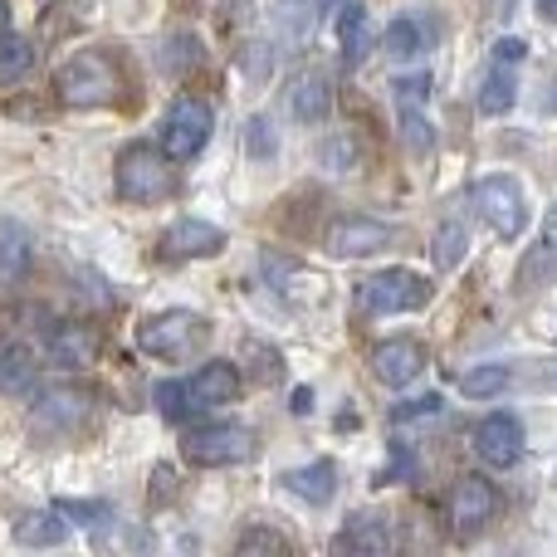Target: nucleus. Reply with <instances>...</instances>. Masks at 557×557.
Here are the masks:
<instances>
[{
    "label": "nucleus",
    "instance_id": "1",
    "mask_svg": "<svg viewBox=\"0 0 557 557\" xmlns=\"http://www.w3.org/2000/svg\"><path fill=\"white\" fill-rule=\"evenodd\" d=\"M127 78H123V59L113 49H78L59 64L54 74V98L74 113H88V108H113L123 98Z\"/></svg>",
    "mask_w": 557,
    "mask_h": 557
},
{
    "label": "nucleus",
    "instance_id": "2",
    "mask_svg": "<svg viewBox=\"0 0 557 557\" xmlns=\"http://www.w3.org/2000/svg\"><path fill=\"white\" fill-rule=\"evenodd\" d=\"M240 401V372L235 362H206L186 382H162L157 386V411L166 421H191L196 411H215V406Z\"/></svg>",
    "mask_w": 557,
    "mask_h": 557
},
{
    "label": "nucleus",
    "instance_id": "3",
    "mask_svg": "<svg viewBox=\"0 0 557 557\" xmlns=\"http://www.w3.org/2000/svg\"><path fill=\"white\" fill-rule=\"evenodd\" d=\"M113 186L127 206H162L176 196V162L162 152V147L133 143L117 152Z\"/></svg>",
    "mask_w": 557,
    "mask_h": 557
},
{
    "label": "nucleus",
    "instance_id": "4",
    "mask_svg": "<svg viewBox=\"0 0 557 557\" xmlns=\"http://www.w3.org/2000/svg\"><path fill=\"white\" fill-rule=\"evenodd\" d=\"M98 416V392L94 386H49L35 396L29 406V435L35 441H69V435H84L88 421Z\"/></svg>",
    "mask_w": 557,
    "mask_h": 557
},
{
    "label": "nucleus",
    "instance_id": "5",
    "mask_svg": "<svg viewBox=\"0 0 557 557\" xmlns=\"http://www.w3.org/2000/svg\"><path fill=\"white\" fill-rule=\"evenodd\" d=\"M206 343H211V323L191 308H166L137 327V347L147 357H166V362H186V357L206 352Z\"/></svg>",
    "mask_w": 557,
    "mask_h": 557
},
{
    "label": "nucleus",
    "instance_id": "6",
    "mask_svg": "<svg viewBox=\"0 0 557 557\" xmlns=\"http://www.w3.org/2000/svg\"><path fill=\"white\" fill-rule=\"evenodd\" d=\"M260 441L250 425H201L182 441V460L196 470H225V465H245L255 460Z\"/></svg>",
    "mask_w": 557,
    "mask_h": 557
},
{
    "label": "nucleus",
    "instance_id": "7",
    "mask_svg": "<svg viewBox=\"0 0 557 557\" xmlns=\"http://www.w3.org/2000/svg\"><path fill=\"white\" fill-rule=\"evenodd\" d=\"M211 133H215V108L206 103V98L186 94V98H176L162 117V152L172 157V162H191V157L211 143Z\"/></svg>",
    "mask_w": 557,
    "mask_h": 557
},
{
    "label": "nucleus",
    "instance_id": "8",
    "mask_svg": "<svg viewBox=\"0 0 557 557\" xmlns=\"http://www.w3.org/2000/svg\"><path fill=\"white\" fill-rule=\"evenodd\" d=\"M470 201H474V211H480V221L490 225L499 240H519L523 225H529L523 186L513 182V176H484V182H474Z\"/></svg>",
    "mask_w": 557,
    "mask_h": 557
},
{
    "label": "nucleus",
    "instance_id": "9",
    "mask_svg": "<svg viewBox=\"0 0 557 557\" xmlns=\"http://www.w3.org/2000/svg\"><path fill=\"white\" fill-rule=\"evenodd\" d=\"M435 298V284L416 270H376L362 284V308L367 313H411Z\"/></svg>",
    "mask_w": 557,
    "mask_h": 557
},
{
    "label": "nucleus",
    "instance_id": "10",
    "mask_svg": "<svg viewBox=\"0 0 557 557\" xmlns=\"http://www.w3.org/2000/svg\"><path fill=\"white\" fill-rule=\"evenodd\" d=\"M396 245V225L372 221V215H337L323 235V250L333 260H367L376 250H392Z\"/></svg>",
    "mask_w": 557,
    "mask_h": 557
},
{
    "label": "nucleus",
    "instance_id": "11",
    "mask_svg": "<svg viewBox=\"0 0 557 557\" xmlns=\"http://www.w3.org/2000/svg\"><path fill=\"white\" fill-rule=\"evenodd\" d=\"M499 513V490L480 474H465L450 490V533L455 539H474L480 529H490V519Z\"/></svg>",
    "mask_w": 557,
    "mask_h": 557
},
{
    "label": "nucleus",
    "instance_id": "12",
    "mask_svg": "<svg viewBox=\"0 0 557 557\" xmlns=\"http://www.w3.org/2000/svg\"><path fill=\"white\" fill-rule=\"evenodd\" d=\"M470 445L490 470H513V465L523 460V425L513 421V416L494 411L470 431Z\"/></svg>",
    "mask_w": 557,
    "mask_h": 557
},
{
    "label": "nucleus",
    "instance_id": "13",
    "mask_svg": "<svg viewBox=\"0 0 557 557\" xmlns=\"http://www.w3.org/2000/svg\"><path fill=\"white\" fill-rule=\"evenodd\" d=\"M396 123H401V143L411 147L416 157L431 152L435 133H431V117H425V98H431V78L416 74V78H396Z\"/></svg>",
    "mask_w": 557,
    "mask_h": 557
},
{
    "label": "nucleus",
    "instance_id": "14",
    "mask_svg": "<svg viewBox=\"0 0 557 557\" xmlns=\"http://www.w3.org/2000/svg\"><path fill=\"white\" fill-rule=\"evenodd\" d=\"M98 352H103V333H98L94 323H59V327H49V337H45V357L54 367H64V372L94 367Z\"/></svg>",
    "mask_w": 557,
    "mask_h": 557
},
{
    "label": "nucleus",
    "instance_id": "15",
    "mask_svg": "<svg viewBox=\"0 0 557 557\" xmlns=\"http://www.w3.org/2000/svg\"><path fill=\"white\" fill-rule=\"evenodd\" d=\"M372 376L386 386H411L416 376L425 372V362H431V352H425V343H416V337H386V343L372 347Z\"/></svg>",
    "mask_w": 557,
    "mask_h": 557
},
{
    "label": "nucleus",
    "instance_id": "16",
    "mask_svg": "<svg viewBox=\"0 0 557 557\" xmlns=\"http://www.w3.org/2000/svg\"><path fill=\"white\" fill-rule=\"evenodd\" d=\"M260 270H264V284H274L284 298H294V304H323L327 298V278L313 274L308 264L288 260V255L278 250H264L260 255Z\"/></svg>",
    "mask_w": 557,
    "mask_h": 557
},
{
    "label": "nucleus",
    "instance_id": "17",
    "mask_svg": "<svg viewBox=\"0 0 557 557\" xmlns=\"http://www.w3.org/2000/svg\"><path fill=\"white\" fill-rule=\"evenodd\" d=\"M225 245H231V235L221 231V225L211 221H176L172 231L162 235V255L166 260H211V255H221Z\"/></svg>",
    "mask_w": 557,
    "mask_h": 557
},
{
    "label": "nucleus",
    "instance_id": "18",
    "mask_svg": "<svg viewBox=\"0 0 557 557\" xmlns=\"http://www.w3.org/2000/svg\"><path fill=\"white\" fill-rule=\"evenodd\" d=\"M288 113H294L298 123H323V117L333 113V84H327L323 69L294 74V84H288Z\"/></svg>",
    "mask_w": 557,
    "mask_h": 557
},
{
    "label": "nucleus",
    "instance_id": "19",
    "mask_svg": "<svg viewBox=\"0 0 557 557\" xmlns=\"http://www.w3.org/2000/svg\"><path fill=\"white\" fill-rule=\"evenodd\" d=\"M10 533H15L20 548H59L69 539V523L59 509H25V513H15Z\"/></svg>",
    "mask_w": 557,
    "mask_h": 557
},
{
    "label": "nucleus",
    "instance_id": "20",
    "mask_svg": "<svg viewBox=\"0 0 557 557\" xmlns=\"http://www.w3.org/2000/svg\"><path fill=\"white\" fill-rule=\"evenodd\" d=\"M284 490L304 504H327L337 494V465L333 460H313V465H298V470L284 474Z\"/></svg>",
    "mask_w": 557,
    "mask_h": 557
},
{
    "label": "nucleus",
    "instance_id": "21",
    "mask_svg": "<svg viewBox=\"0 0 557 557\" xmlns=\"http://www.w3.org/2000/svg\"><path fill=\"white\" fill-rule=\"evenodd\" d=\"M35 372H39L35 352H29L20 337H5V343H0V392L5 396L29 392V386H35Z\"/></svg>",
    "mask_w": 557,
    "mask_h": 557
},
{
    "label": "nucleus",
    "instance_id": "22",
    "mask_svg": "<svg viewBox=\"0 0 557 557\" xmlns=\"http://www.w3.org/2000/svg\"><path fill=\"white\" fill-rule=\"evenodd\" d=\"M201 59H206V49H201V39H196L191 29L166 35L162 49H157V64H162V74H172V78H191L196 69H201Z\"/></svg>",
    "mask_w": 557,
    "mask_h": 557
},
{
    "label": "nucleus",
    "instance_id": "23",
    "mask_svg": "<svg viewBox=\"0 0 557 557\" xmlns=\"http://www.w3.org/2000/svg\"><path fill=\"white\" fill-rule=\"evenodd\" d=\"M337 548L347 553H392V533H386V523L376 519V513H352L343 529V539H337Z\"/></svg>",
    "mask_w": 557,
    "mask_h": 557
},
{
    "label": "nucleus",
    "instance_id": "24",
    "mask_svg": "<svg viewBox=\"0 0 557 557\" xmlns=\"http://www.w3.org/2000/svg\"><path fill=\"white\" fill-rule=\"evenodd\" d=\"M465 255H470V235H465V225H460V221L435 225V235H431V260H435V270H441V274H455V270L465 264Z\"/></svg>",
    "mask_w": 557,
    "mask_h": 557
},
{
    "label": "nucleus",
    "instance_id": "25",
    "mask_svg": "<svg viewBox=\"0 0 557 557\" xmlns=\"http://www.w3.org/2000/svg\"><path fill=\"white\" fill-rule=\"evenodd\" d=\"M29 270V245H25V231L10 221H0V288H15Z\"/></svg>",
    "mask_w": 557,
    "mask_h": 557
},
{
    "label": "nucleus",
    "instance_id": "26",
    "mask_svg": "<svg viewBox=\"0 0 557 557\" xmlns=\"http://www.w3.org/2000/svg\"><path fill=\"white\" fill-rule=\"evenodd\" d=\"M337 45H343L347 64H357L372 49V20H367L362 5H343V15H337Z\"/></svg>",
    "mask_w": 557,
    "mask_h": 557
},
{
    "label": "nucleus",
    "instance_id": "27",
    "mask_svg": "<svg viewBox=\"0 0 557 557\" xmlns=\"http://www.w3.org/2000/svg\"><path fill=\"white\" fill-rule=\"evenodd\" d=\"M548 274H557V206H553L548 215H543L539 250H533V260H523L519 278H523V288H533V284H539V278H548Z\"/></svg>",
    "mask_w": 557,
    "mask_h": 557
},
{
    "label": "nucleus",
    "instance_id": "28",
    "mask_svg": "<svg viewBox=\"0 0 557 557\" xmlns=\"http://www.w3.org/2000/svg\"><path fill=\"white\" fill-rule=\"evenodd\" d=\"M513 98H519V78L509 74V64H499V59H494V69L484 74V84H480V108L490 117H499V113H509V108H513Z\"/></svg>",
    "mask_w": 557,
    "mask_h": 557
},
{
    "label": "nucleus",
    "instance_id": "29",
    "mask_svg": "<svg viewBox=\"0 0 557 557\" xmlns=\"http://www.w3.org/2000/svg\"><path fill=\"white\" fill-rule=\"evenodd\" d=\"M29 69H35V45L25 35L0 29V84H20L29 78Z\"/></svg>",
    "mask_w": 557,
    "mask_h": 557
},
{
    "label": "nucleus",
    "instance_id": "30",
    "mask_svg": "<svg viewBox=\"0 0 557 557\" xmlns=\"http://www.w3.org/2000/svg\"><path fill=\"white\" fill-rule=\"evenodd\" d=\"M382 49L392 59H416V54H425V29H421V20H392L386 25V35H382Z\"/></svg>",
    "mask_w": 557,
    "mask_h": 557
},
{
    "label": "nucleus",
    "instance_id": "31",
    "mask_svg": "<svg viewBox=\"0 0 557 557\" xmlns=\"http://www.w3.org/2000/svg\"><path fill=\"white\" fill-rule=\"evenodd\" d=\"M504 386H509V367H470V372H460V392L474 396V401H484V396H499Z\"/></svg>",
    "mask_w": 557,
    "mask_h": 557
},
{
    "label": "nucleus",
    "instance_id": "32",
    "mask_svg": "<svg viewBox=\"0 0 557 557\" xmlns=\"http://www.w3.org/2000/svg\"><path fill=\"white\" fill-rule=\"evenodd\" d=\"M235 553L240 557H260V553H294V539L288 533H278V529H245L240 539H235Z\"/></svg>",
    "mask_w": 557,
    "mask_h": 557
},
{
    "label": "nucleus",
    "instance_id": "33",
    "mask_svg": "<svg viewBox=\"0 0 557 557\" xmlns=\"http://www.w3.org/2000/svg\"><path fill=\"white\" fill-rule=\"evenodd\" d=\"M245 362H250V376L260 386H274L278 376H284V362H278V352L270 343H255L250 337V343H245Z\"/></svg>",
    "mask_w": 557,
    "mask_h": 557
},
{
    "label": "nucleus",
    "instance_id": "34",
    "mask_svg": "<svg viewBox=\"0 0 557 557\" xmlns=\"http://www.w3.org/2000/svg\"><path fill=\"white\" fill-rule=\"evenodd\" d=\"M245 152H250L255 162H274L278 137H274V123H270V117H250V123H245Z\"/></svg>",
    "mask_w": 557,
    "mask_h": 557
},
{
    "label": "nucleus",
    "instance_id": "35",
    "mask_svg": "<svg viewBox=\"0 0 557 557\" xmlns=\"http://www.w3.org/2000/svg\"><path fill=\"white\" fill-rule=\"evenodd\" d=\"M318 162H327V172H352L357 166V147L347 133H333L318 143Z\"/></svg>",
    "mask_w": 557,
    "mask_h": 557
},
{
    "label": "nucleus",
    "instance_id": "36",
    "mask_svg": "<svg viewBox=\"0 0 557 557\" xmlns=\"http://www.w3.org/2000/svg\"><path fill=\"white\" fill-rule=\"evenodd\" d=\"M54 509L64 513V519L84 523V529H103V523L113 519V509H108V504H94V499H59Z\"/></svg>",
    "mask_w": 557,
    "mask_h": 557
},
{
    "label": "nucleus",
    "instance_id": "37",
    "mask_svg": "<svg viewBox=\"0 0 557 557\" xmlns=\"http://www.w3.org/2000/svg\"><path fill=\"white\" fill-rule=\"evenodd\" d=\"M441 416H445V401H441V396H416V401L411 406H396V411H392V425H406V421H441Z\"/></svg>",
    "mask_w": 557,
    "mask_h": 557
},
{
    "label": "nucleus",
    "instance_id": "38",
    "mask_svg": "<svg viewBox=\"0 0 557 557\" xmlns=\"http://www.w3.org/2000/svg\"><path fill=\"white\" fill-rule=\"evenodd\" d=\"M523 54H529L523 39H499V45H494V59H499V64H519Z\"/></svg>",
    "mask_w": 557,
    "mask_h": 557
},
{
    "label": "nucleus",
    "instance_id": "39",
    "mask_svg": "<svg viewBox=\"0 0 557 557\" xmlns=\"http://www.w3.org/2000/svg\"><path fill=\"white\" fill-rule=\"evenodd\" d=\"M539 10H543V15H548L553 25H557V0H539Z\"/></svg>",
    "mask_w": 557,
    "mask_h": 557
},
{
    "label": "nucleus",
    "instance_id": "40",
    "mask_svg": "<svg viewBox=\"0 0 557 557\" xmlns=\"http://www.w3.org/2000/svg\"><path fill=\"white\" fill-rule=\"evenodd\" d=\"M5 20H10V10H5V0H0V29H5Z\"/></svg>",
    "mask_w": 557,
    "mask_h": 557
}]
</instances>
